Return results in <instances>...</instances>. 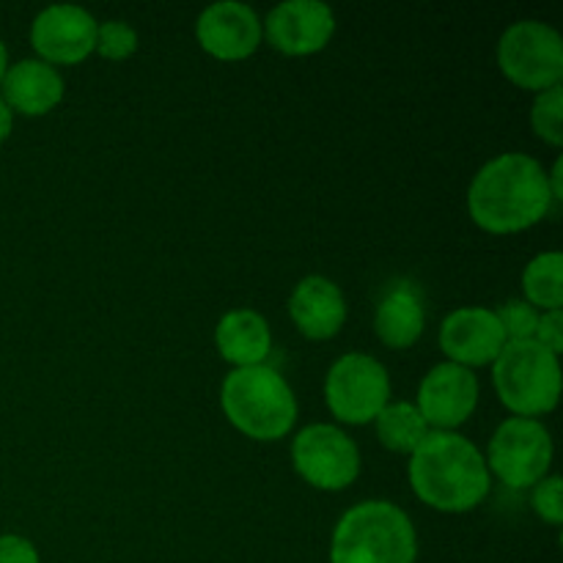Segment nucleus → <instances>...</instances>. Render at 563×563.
Returning a JSON list of instances; mask_svg holds the SVG:
<instances>
[{
	"mask_svg": "<svg viewBox=\"0 0 563 563\" xmlns=\"http://www.w3.org/2000/svg\"><path fill=\"white\" fill-rule=\"evenodd\" d=\"M498 66L515 86L542 93L563 80V38L539 20H520L498 42Z\"/></svg>",
	"mask_w": 563,
	"mask_h": 563,
	"instance_id": "7",
	"label": "nucleus"
},
{
	"mask_svg": "<svg viewBox=\"0 0 563 563\" xmlns=\"http://www.w3.org/2000/svg\"><path fill=\"white\" fill-rule=\"evenodd\" d=\"M561 176H563V159H555L553 170L548 174V185H550V196H553V203H559L563 198V187H561Z\"/></svg>",
	"mask_w": 563,
	"mask_h": 563,
	"instance_id": "27",
	"label": "nucleus"
},
{
	"mask_svg": "<svg viewBox=\"0 0 563 563\" xmlns=\"http://www.w3.org/2000/svg\"><path fill=\"white\" fill-rule=\"evenodd\" d=\"M289 317L306 339L330 341L346 322L344 291L324 275H308L291 289Z\"/></svg>",
	"mask_w": 563,
	"mask_h": 563,
	"instance_id": "15",
	"label": "nucleus"
},
{
	"mask_svg": "<svg viewBox=\"0 0 563 563\" xmlns=\"http://www.w3.org/2000/svg\"><path fill=\"white\" fill-rule=\"evenodd\" d=\"M537 344H542L544 350H550L553 355L563 352V311H544L539 317L537 335H533Z\"/></svg>",
	"mask_w": 563,
	"mask_h": 563,
	"instance_id": "25",
	"label": "nucleus"
},
{
	"mask_svg": "<svg viewBox=\"0 0 563 563\" xmlns=\"http://www.w3.org/2000/svg\"><path fill=\"white\" fill-rule=\"evenodd\" d=\"M11 130H14V113H11V108L0 97V143L9 141Z\"/></svg>",
	"mask_w": 563,
	"mask_h": 563,
	"instance_id": "28",
	"label": "nucleus"
},
{
	"mask_svg": "<svg viewBox=\"0 0 563 563\" xmlns=\"http://www.w3.org/2000/svg\"><path fill=\"white\" fill-rule=\"evenodd\" d=\"M5 69H9V49H5L3 38H0V80H3Z\"/></svg>",
	"mask_w": 563,
	"mask_h": 563,
	"instance_id": "29",
	"label": "nucleus"
},
{
	"mask_svg": "<svg viewBox=\"0 0 563 563\" xmlns=\"http://www.w3.org/2000/svg\"><path fill=\"white\" fill-rule=\"evenodd\" d=\"M410 487L421 504L443 515H465L482 506L493 489L484 454L460 432L429 429L410 454Z\"/></svg>",
	"mask_w": 563,
	"mask_h": 563,
	"instance_id": "2",
	"label": "nucleus"
},
{
	"mask_svg": "<svg viewBox=\"0 0 563 563\" xmlns=\"http://www.w3.org/2000/svg\"><path fill=\"white\" fill-rule=\"evenodd\" d=\"M495 317H498L500 328H504V335H506V344H509V341H533L539 317H542V313H539L531 302L509 300L495 311Z\"/></svg>",
	"mask_w": 563,
	"mask_h": 563,
	"instance_id": "23",
	"label": "nucleus"
},
{
	"mask_svg": "<svg viewBox=\"0 0 563 563\" xmlns=\"http://www.w3.org/2000/svg\"><path fill=\"white\" fill-rule=\"evenodd\" d=\"M504 346L506 335L493 308H456L440 324V350H443V355L449 357V363L465 366L471 372L473 368L493 366Z\"/></svg>",
	"mask_w": 563,
	"mask_h": 563,
	"instance_id": "13",
	"label": "nucleus"
},
{
	"mask_svg": "<svg viewBox=\"0 0 563 563\" xmlns=\"http://www.w3.org/2000/svg\"><path fill=\"white\" fill-rule=\"evenodd\" d=\"M0 563H38L36 544L16 533H3L0 537Z\"/></svg>",
	"mask_w": 563,
	"mask_h": 563,
	"instance_id": "26",
	"label": "nucleus"
},
{
	"mask_svg": "<svg viewBox=\"0 0 563 563\" xmlns=\"http://www.w3.org/2000/svg\"><path fill=\"white\" fill-rule=\"evenodd\" d=\"M291 467L313 489L341 493L361 476V451L344 429L311 423L291 440Z\"/></svg>",
	"mask_w": 563,
	"mask_h": 563,
	"instance_id": "9",
	"label": "nucleus"
},
{
	"mask_svg": "<svg viewBox=\"0 0 563 563\" xmlns=\"http://www.w3.org/2000/svg\"><path fill=\"white\" fill-rule=\"evenodd\" d=\"M137 49V31L124 20H108L97 27L93 53L104 60H126Z\"/></svg>",
	"mask_w": 563,
	"mask_h": 563,
	"instance_id": "22",
	"label": "nucleus"
},
{
	"mask_svg": "<svg viewBox=\"0 0 563 563\" xmlns=\"http://www.w3.org/2000/svg\"><path fill=\"white\" fill-rule=\"evenodd\" d=\"M531 506L537 517L550 526L563 522V482L561 476H544L537 487H531Z\"/></svg>",
	"mask_w": 563,
	"mask_h": 563,
	"instance_id": "24",
	"label": "nucleus"
},
{
	"mask_svg": "<svg viewBox=\"0 0 563 563\" xmlns=\"http://www.w3.org/2000/svg\"><path fill=\"white\" fill-rule=\"evenodd\" d=\"M482 385L476 372L456 363H438L418 385V412L434 432H456L476 412Z\"/></svg>",
	"mask_w": 563,
	"mask_h": 563,
	"instance_id": "10",
	"label": "nucleus"
},
{
	"mask_svg": "<svg viewBox=\"0 0 563 563\" xmlns=\"http://www.w3.org/2000/svg\"><path fill=\"white\" fill-rule=\"evenodd\" d=\"M262 33L280 55L306 58L335 36V14L322 0H284L262 22Z\"/></svg>",
	"mask_w": 563,
	"mask_h": 563,
	"instance_id": "12",
	"label": "nucleus"
},
{
	"mask_svg": "<svg viewBox=\"0 0 563 563\" xmlns=\"http://www.w3.org/2000/svg\"><path fill=\"white\" fill-rule=\"evenodd\" d=\"M493 385L515 418L548 416L561 399V361L537 341H509L493 363Z\"/></svg>",
	"mask_w": 563,
	"mask_h": 563,
	"instance_id": "5",
	"label": "nucleus"
},
{
	"mask_svg": "<svg viewBox=\"0 0 563 563\" xmlns=\"http://www.w3.org/2000/svg\"><path fill=\"white\" fill-rule=\"evenodd\" d=\"M489 476H498L511 489H531L553 465V438L537 418H506L489 440Z\"/></svg>",
	"mask_w": 563,
	"mask_h": 563,
	"instance_id": "8",
	"label": "nucleus"
},
{
	"mask_svg": "<svg viewBox=\"0 0 563 563\" xmlns=\"http://www.w3.org/2000/svg\"><path fill=\"white\" fill-rule=\"evenodd\" d=\"M427 330V306L416 284L401 280L383 295L374 311V333L388 350H410Z\"/></svg>",
	"mask_w": 563,
	"mask_h": 563,
	"instance_id": "17",
	"label": "nucleus"
},
{
	"mask_svg": "<svg viewBox=\"0 0 563 563\" xmlns=\"http://www.w3.org/2000/svg\"><path fill=\"white\" fill-rule=\"evenodd\" d=\"M377 440L383 449L394 454H412L429 434L427 421L421 418L416 405L410 401H388L377 418H374Z\"/></svg>",
	"mask_w": 563,
	"mask_h": 563,
	"instance_id": "19",
	"label": "nucleus"
},
{
	"mask_svg": "<svg viewBox=\"0 0 563 563\" xmlns=\"http://www.w3.org/2000/svg\"><path fill=\"white\" fill-rule=\"evenodd\" d=\"M196 38L207 55L218 60H245L262 44V16L240 0L207 5L196 22Z\"/></svg>",
	"mask_w": 563,
	"mask_h": 563,
	"instance_id": "14",
	"label": "nucleus"
},
{
	"mask_svg": "<svg viewBox=\"0 0 563 563\" xmlns=\"http://www.w3.org/2000/svg\"><path fill=\"white\" fill-rule=\"evenodd\" d=\"M531 126L533 135L548 146H563V86L548 88L537 93L531 108Z\"/></svg>",
	"mask_w": 563,
	"mask_h": 563,
	"instance_id": "21",
	"label": "nucleus"
},
{
	"mask_svg": "<svg viewBox=\"0 0 563 563\" xmlns=\"http://www.w3.org/2000/svg\"><path fill=\"white\" fill-rule=\"evenodd\" d=\"M0 97L9 104L11 113L20 115H47L64 99V77L58 69L38 58H25L9 64L0 80Z\"/></svg>",
	"mask_w": 563,
	"mask_h": 563,
	"instance_id": "16",
	"label": "nucleus"
},
{
	"mask_svg": "<svg viewBox=\"0 0 563 563\" xmlns=\"http://www.w3.org/2000/svg\"><path fill=\"white\" fill-rule=\"evenodd\" d=\"M214 344L220 357L234 368L262 366L273 352V330L262 313L251 308H234L220 317L214 328Z\"/></svg>",
	"mask_w": 563,
	"mask_h": 563,
	"instance_id": "18",
	"label": "nucleus"
},
{
	"mask_svg": "<svg viewBox=\"0 0 563 563\" xmlns=\"http://www.w3.org/2000/svg\"><path fill=\"white\" fill-rule=\"evenodd\" d=\"M526 302L544 311H561L563 306V256L559 251L539 253L522 273Z\"/></svg>",
	"mask_w": 563,
	"mask_h": 563,
	"instance_id": "20",
	"label": "nucleus"
},
{
	"mask_svg": "<svg viewBox=\"0 0 563 563\" xmlns=\"http://www.w3.org/2000/svg\"><path fill=\"white\" fill-rule=\"evenodd\" d=\"M324 401L335 421L366 427L390 401L388 368L366 352H346L324 377Z\"/></svg>",
	"mask_w": 563,
	"mask_h": 563,
	"instance_id": "6",
	"label": "nucleus"
},
{
	"mask_svg": "<svg viewBox=\"0 0 563 563\" xmlns=\"http://www.w3.org/2000/svg\"><path fill=\"white\" fill-rule=\"evenodd\" d=\"M553 209L548 170L531 154L509 152L489 159L467 187V214L495 236L520 234Z\"/></svg>",
	"mask_w": 563,
	"mask_h": 563,
	"instance_id": "1",
	"label": "nucleus"
},
{
	"mask_svg": "<svg viewBox=\"0 0 563 563\" xmlns=\"http://www.w3.org/2000/svg\"><path fill=\"white\" fill-rule=\"evenodd\" d=\"M97 27L91 11L80 5H47L31 25V47L49 66L82 64L97 47Z\"/></svg>",
	"mask_w": 563,
	"mask_h": 563,
	"instance_id": "11",
	"label": "nucleus"
},
{
	"mask_svg": "<svg viewBox=\"0 0 563 563\" xmlns=\"http://www.w3.org/2000/svg\"><path fill=\"white\" fill-rule=\"evenodd\" d=\"M220 407L231 427L258 443L286 438L297 423V396L278 368H234L220 388Z\"/></svg>",
	"mask_w": 563,
	"mask_h": 563,
	"instance_id": "3",
	"label": "nucleus"
},
{
	"mask_svg": "<svg viewBox=\"0 0 563 563\" xmlns=\"http://www.w3.org/2000/svg\"><path fill=\"white\" fill-rule=\"evenodd\" d=\"M418 533L390 500H363L335 522L330 563H416Z\"/></svg>",
	"mask_w": 563,
	"mask_h": 563,
	"instance_id": "4",
	"label": "nucleus"
}]
</instances>
